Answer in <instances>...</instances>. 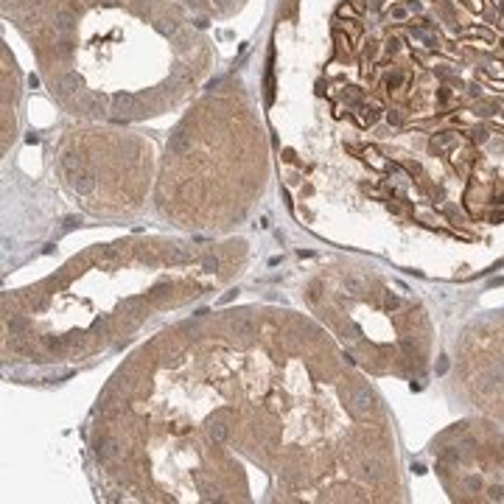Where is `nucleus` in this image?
Segmentation results:
<instances>
[{"label":"nucleus","mask_w":504,"mask_h":504,"mask_svg":"<svg viewBox=\"0 0 504 504\" xmlns=\"http://www.w3.org/2000/svg\"><path fill=\"white\" fill-rule=\"evenodd\" d=\"M53 28H56L59 34H70L73 31V14L70 11H56V17H53Z\"/></svg>","instance_id":"1"},{"label":"nucleus","mask_w":504,"mask_h":504,"mask_svg":"<svg viewBox=\"0 0 504 504\" xmlns=\"http://www.w3.org/2000/svg\"><path fill=\"white\" fill-rule=\"evenodd\" d=\"M356 121L362 123V126H373L378 121V107H359V115H356Z\"/></svg>","instance_id":"2"},{"label":"nucleus","mask_w":504,"mask_h":504,"mask_svg":"<svg viewBox=\"0 0 504 504\" xmlns=\"http://www.w3.org/2000/svg\"><path fill=\"white\" fill-rule=\"evenodd\" d=\"M454 143H457L454 132H440V135L432 137V149L434 151H443V149H448V146H454Z\"/></svg>","instance_id":"3"},{"label":"nucleus","mask_w":504,"mask_h":504,"mask_svg":"<svg viewBox=\"0 0 504 504\" xmlns=\"http://www.w3.org/2000/svg\"><path fill=\"white\" fill-rule=\"evenodd\" d=\"M185 149H188V135H182V132H179V135H174V137H171V151H177V154H182Z\"/></svg>","instance_id":"4"},{"label":"nucleus","mask_w":504,"mask_h":504,"mask_svg":"<svg viewBox=\"0 0 504 504\" xmlns=\"http://www.w3.org/2000/svg\"><path fill=\"white\" fill-rule=\"evenodd\" d=\"M135 107V98L132 95H118L115 98V112H126V109Z\"/></svg>","instance_id":"5"},{"label":"nucleus","mask_w":504,"mask_h":504,"mask_svg":"<svg viewBox=\"0 0 504 504\" xmlns=\"http://www.w3.org/2000/svg\"><path fill=\"white\" fill-rule=\"evenodd\" d=\"M78 84H81V81H78V76H73V73H70V76H64L62 78V81H59V87H62V90L64 92H70V90H76V87Z\"/></svg>","instance_id":"6"},{"label":"nucleus","mask_w":504,"mask_h":504,"mask_svg":"<svg viewBox=\"0 0 504 504\" xmlns=\"http://www.w3.org/2000/svg\"><path fill=\"white\" fill-rule=\"evenodd\" d=\"M499 109V101H482L479 104V115H496Z\"/></svg>","instance_id":"7"},{"label":"nucleus","mask_w":504,"mask_h":504,"mask_svg":"<svg viewBox=\"0 0 504 504\" xmlns=\"http://www.w3.org/2000/svg\"><path fill=\"white\" fill-rule=\"evenodd\" d=\"M401 84H404V76H401V73H390V76H387V90H398Z\"/></svg>","instance_id":"8"},{"label":"nucleus","mask_w":504,"mask_h":504,"mask_svg":"<svg viewBox=\"0 0 504 504\" xmlns=\"http://www.w3.org/2000/svg\"><path fill=\"white\" fill-rule=\"evenodd\" d=\"M390 17H395V20H406V17H409V6H392L390 8Z\"/></svg>","instance_id":"9"},{"label":"nucleus","mask_w":504,"mask_h":504,"mask_svg":"<svg viewBox=\"0 0 504 504\" xmlns=\"http://www.w3.org/2000/svg\"><path fill=\"white\" fill-rule=\"evenodd\" d=\"M336 48H339V53H350V39L345 34H336Z\"/></svg>","instance_id":"10"},{"label":"nucleus","mask_w":504,"mask_h":504,"mask_svg":"<svg viewBox=\"0 0 504 504\" xmlns=\"http://www.w3.org/2000/svg\"><path fill=\"white\" fill-rule=\"evenodd\" d=\"M157 31H160V34H174L177 25H174L171 20H160V22H157Z\"/></svg>","instance_id":"11"},{"label":"nucleus","mask_w":504,"mask_h":504,"mask_svg":"<svg viewBox=\"0 0 504 504\" xmlns=\"http://www.w3.org/2000/svg\"><path fill=\"white\" fill-rule=\"evenodd\" d=\"M387 118H390V123H401V121H404V118H401V112H390Z\"/></svg>","instance_id":"12"}]
</instances>
